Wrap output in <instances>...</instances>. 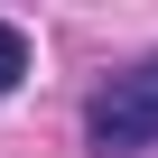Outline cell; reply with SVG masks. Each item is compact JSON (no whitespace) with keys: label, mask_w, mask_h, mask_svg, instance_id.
<instances>
[{"label":"cell","mask_w":158,"mask_h":158,"mask_svg":"<svg viewBox=\"0 0 158 158\" xmlns=\"http://www.w3.org/2000/svg\"><path fill=\"white\" fill-rule=\"evenodd\" d=\"M84 130L102 149H149L158 139V56L130 65V74H112V84L93 93V112H84Z\"/></svg>","instance_id":"cell-1"},{"label":"cell","mask_w":158,"mask_h":158,"mask_svg":"<svg viewBox=\"0 0 158 158\" xmlns=\"http://www.w3.org/2000/svg\"><path fill=\"white\" fill-rule=\"evenodd\" d=\"M19 74H28V37H19L10 19H0V93H10V84H19Z\"/></svg>","instance_id":"cell-2"}]
</instances>
